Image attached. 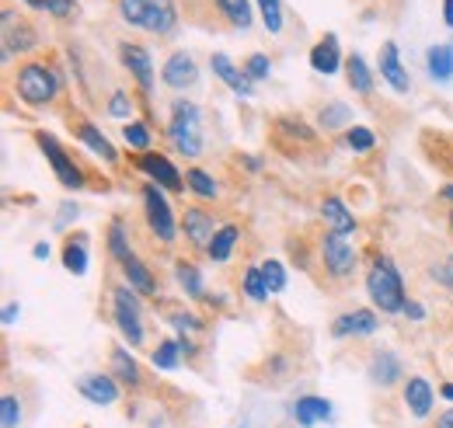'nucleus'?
<instances>
[{
	"instance_id": "f257e3e1",
	"label": "nucleus",
	"mask_w": 453,
	"mask_h": 428,
	"mask_svg": "<svg viewBox=\"0 0 453 428\" xmlns=\"http://www.w3.org/2000/svg\"><path fill=\"white\" fill-rule=\"evenodd\" d=\"M11 91L25 108H53L66 91V77L57 56H28L11 77Z\"/></svg>"
},
{
	"instance_id": "f03ea898",
	"label": "nucleus",
	"mask_w": 453,
	"mask_h": 428,
	"mask_svg": "<svg viewBox=\"0 0 453 428\" xmlns=\"http://www.w3.org/2000/svg\"><path fill=\"white\" fill-rule=\"evenodd\" d=\"M366 296L373 303V310L380 314H401L404 303H408V289H404V279L397 271L395 258L377 251L370 258V268H366Z\"/></svg>"
},
{
	"instance_id": "7ed1b4c3",
	"label": "nucleus",
	"mask_w": 453,
	"mask_h": 428,
	"mask_svg": "<svg viewBox=\"0 0 453 428\" xmlns=\"http://www.w3.org/2000/svg\"><path fill=\"white\" fill-rule=\"evenodd\" d=\"M168 143L188 161L203 157V111L188 98H174L168 115Z\"/></svg>"
},
{
	"instance_id": "20e7f679",
	"label": "nucleus",
	"mask_w": 453,
	"mask_h": 428,
	"mask_svg": "<svg viewBox=\"0 0 453 428\" xmlns=\"http://www.w3.org/2000/svg\"><path fill=\"white\" fill-rule=\"evenodd\" d=\"M32 140H35V147H39V154L50 161L53 167V174H57V181L66 188V192H81V188H88L91 181H88V171H84V164L77 161L63 143H59L53 133H46V129H35L32 133Z\"/></svg>"
},
{
	"instance_id": "39448f33",
	"label": "nucleus",
	"mask_w": 453,
	"mask_h": 428,
	"mask_svg": "<svg viewBox=\"0 0 453 428\" xmlns=\"http://www.w3.org/2000/svg\"><path fill=\"white\" fill-rule=\"evenodd\" d=\"M140 203H143V223H147V230H150V237H154L157 244L171 248V244L178 241V219H174V210H171L165 188L154 185V181H143Z\"/></svg>"
},
{
	"instance_id": "423d86ee",
	"label": "nucleus",
	"mask_w": 453,
	"mask_h": 428,
	"mask_svg": "<svg viewBox=\"0 0 453 428\" xmlns=\"http://www.w3.org/2000/svg\"><path fill=\"white\" fill-rule=\"evenodd\" d=\"M143 296L133 293L126 282H115L112 286V321L122 334V341L129 348H140L147 341V327H143Z\"/></svg>"
},
{
	"instance_id": "0eeeda50",
	"label": "nucleus",
	"mask_w": 453,
	"mask_h": 428,
	"mask_svg": "<svg viewBox=\"0 0 453 428\" xmlns=\"http://www.w3.org/2000/svg\"><path fill=\"white\" fill-rule=\"evenodd\" d=\"M318 262H321L328 279L349 282L356 275V268H359V251L342 233H321V241H318Z\"/></svg>"
},
{
	"instance_id": "6e6552de",
	"label": "nucleus",
	"mask_w": 453,
	"mask_h": 428,
	"mask_svg": "<svg viewBox=\"0 0 453 428\" xmlns=\"http://www.w3.org/2000/svg\"><path fill=\"white\" fill-rule=\"evenodd\" d=\"M273 140H276V147H283L286 154L289 150H314V147H321V136H318V126H311L307 118H300V115H280V118H273Z\"/></svg>"
},
{
	"instance_id": "1a4fd4ad",
	"label": "nucleus",
	"mask_w": 453,
	"mask_h": 428,
	"mask_svg": "<svg viewBox=\"0 0 453 428\" xmlns=\"http://www.w3.org/2000/svg\"><path fill=\"white\" fill-rule=\"evenodd\" d=\"M133 167L147 178V181H154V185H161L165 192H174V195H181L188 185H185V174L171 164V157L165 154H157V150H147V154H136L133 157Z\"/></svg>"
},
{
	"instance_id": "9d476101",
	"label": "nucleus",
	"mask_w": 453,
	"mask_h": 428,
	"mask_svg": "<svg viewBox=\"0 0 453 428\" xmlns=\"http://www.w3.org/2000/svg\"><path fill=\"white\" fill-rule=\"evenodd\" d=\"M119 63H122L126 73L133 77L140 98L150 102V95H154V59H150V50L140 46V42H122V46H119Z\"/></svg>"
},
{
	"instance_id": "9b49d317",
	"label": "nucleus",
	"mask_w": 453,
	"mask_h": 428,
	"mask_svg": "<svg viewBox=\"0 0 453 428\" xmlns=\"http://www.w3.org/2000/svg\"><path fill=\"white\" fill-rule=\"evenodd\" d=\"M66 126H70V133L77 136V143H81V147H88L98 161L112 164V167L119 164V150L112 147V140H109V136H105L91 118H84L81 111H73V108H70V111H66Z\"/></svg>"
},
{
	"instance_id": "f8f14e48",
	"label": "nucleus",
	"mask_w": 453,
	"mask_h": 428,
	"mask_svg": "<svg viewBox=\"0 0 453 428\" xmlns=\"http://www.w3.org/2000/svg\"><path fill=\"white\" fill-rule=\"evenodd\" d=\"M42 46V32L35 28V21L28 18H14L11 25H4V66L14 59V56H28Z\"/></svg>"
},
{
	"instance_id": "ddd939ff",
	"label": "nucleus",
	"mask_w": 453,
	"mask_h": 428,
	"mask_svg": "<svg viewBox=\"0 0 453 428\" xmlns=\"http://www.w3.org/2000/svg\"><path fill=\"white\" fill-rule=\"evenodd\" d=\"M217 230H220L217 216L210 213V210H203V206H188L185 216H181V233H185L188 248H196V251H206Z\"/></svg>"
},
{
	"instance_id": "4468645a",
	"label": "nucleus",
	"mask_w": 453,
	"mask_h": 428,
	"mask_svg": "<svg viewBox=\"0 0 453 428\" xmlns=\"http://www.w3.org/2000/svg\"><path fill=\"white\" fill-rule=\"evenodd\" d=\"M161 80H165V88H171V91H188V88H196V80H199L196 56L188 53V50H174V53L165 59V66H161Z\"/></svg>"
},
{
	"instance_id": "2eb2a0df",
	"label": "nucleus",
	"mask_w": 453,
	"mask_h": 428,
	"mask_svg": "<svg viewBox=\"0 0 453 428\" xmlns=\"http://www.w3.org/2000/svg\"><path fill=\"white\" fill-rule=\"evenodd\" d=\"M77 394H81L88 404L112 408L115 401L122 397V383H119L109 370H105V373H88V376H81V379H77Z\"/></svg>"
},
{
	"instance_id": "dca6fc26",
	"label": "nucleus",
	"mask_w": 453,
	"mask_h": 428,
	"mask_svg": "<svg viewBox=\"0 0 453 428\" xmlns=\"http://www.w3.org/2000/svg\"><path fill=\"white\" fill-rule=\"evenodd\" d=\"M401 401H404V408H408L411 418L426 422L433 415V408H436V390H433V383L426 376H408L401 383Z\"/></svg>"
},
{
	"instance_id": "f3484780",
	"label": "nucleus",
	"mask_w": 453,
	"mask_h": 428,
	"mask_svg": "<svg viewBox=\"0 0 453 428\" xmlns=\"http://www.w3.org/2000/svg\"><path fill=\"white\" fill-rule=\"evenodd\" d=\"M377 327H380L377 310L356 307V310H345L332 321V338H370V334H377Z\"/></svg>"
},
{
	"instance_id": "a211bd4d",
	"label": "nucleus",
	"mask_w": 453,
	"mask_h": 428,
	"mask_svg": "<svg viewBox=\"0 0 453 428\" xmlns=\"http://www.w3.org/2000/svg\"><path fill=\"white\" fill-rule=\"evenodd\" d=\"M366 373H370V383H373V386L388 390V386L404 383V363H401V355H395L391 348H377V352L370 355V363H366Z\"/></svg>"
},
{
	"instance_id": "6ab92c4d",
	"label": "nucleus",
	"mask_w": 453,
	"mask_h": 428,
	"mask_svg": "<svg viewBox=\"0 0 453 428\" xmlns=\"http://www.w3.org/2000/svg\"><path fill=\"white\" fill-rule=\"evenodd\" d=\"M289 415H293V422L300 428H314V425H321V422H332L335 408H332V401L321 397V394H303V397H296V401L289 404Z\"/></svg>"
},
{
	"instance_id": "aec40b11",
	"label": "nucleus",
	"mask_w": 453,
	"mask_h": 428,
	"mask_svg": "<svg viewBox=\"0 0 453 428\" xmlns=\"http://www.w3.org/2000/svg\"><path fill=\"white\" fill-rule=\"evenodd\" d=\"M119 268H122V279H126V286H129L133 293H140L143 300H157V296H161V282H157L154 268L147 265L140 255L126 258V262H122Z\"/></svg>"
},
{
	"instance_id": "412c9836",
	"label": "nucleus",
	"mask_w": 453,
	"mask_h": 428,
	"mask_svg": "<svg viewBox=\"0 0 453 428\" xmlns=\"http://www.w3.org/2000/svg\"><path fill=\"white\" fill-rule=\"evenodd\" d=\"M178 21H181L178 0H147V21H143V28H147L150 35L168 39V35H174Z\"/></svg>"
},
{
	"instance_id": "4be33fe9",
	"label": "nucleus",
	"mask_w": 453,
	"mask_h": 428,
	"mask_svg": "<svg viewBox=\"0 0 453 428\" xmlns=\"http://www.w3.org/2000/svg\"><path fill=\"white\" fill-rule=\"evenodd\" d=\"M311 70L321 73V77H335L339 70H345V56H342L335 32H328V35H321V42H314V50H311Z\"/></svg>"
},
{
	"instance_id": "5701e85b",
	"label": "nucleus",
	"mask_w": 453,
	"mask_h": 428,
	"mask_svg": "<svg viewBox=\"0 0 453 428\" xmlns=\"http://www.w3.org/2000/svg\"><path fill=\"white\" fill-rule=\"evenodd\" d=\"M210 66H213V73L224 80L226 88L237 95V98H255V80L230 59L226 53H213L210 56Z\"/></svg>"
},
{
	"instance_id": "b1692460",
	"label": "nucleus",
	"mask_w": 453,
	"mask_h": 428,
	"mask_svg": "<svg viewBox=\"0 0 453 428\" xmlns=\"http://www.w3.org/2000/svg\"><path fill=\"white\" fill-rule=\"evenodd\" d=\"M377 70H380V77L395 88L397 95H408L411 91V77H408V70H404V63H401V53H397V42H384L380 46V53H377Z\"/></svg>"
},
{
	"instance_id": "393cba45",
	"label": "nucleus",
	"mask_w": 453,
	"mask_h": 428,
	"mask_svg": "<svg viewBox=\"0 0 453 428\" xmlns=\"http://www.w3.org/2000/svg\"><path fill=\"white\" fill-rule=\"evenodd\" d=\"M109 373L126 390H140L143 386V370H140V363H136V355H133L129 345H112V352H109Z\"/></svg>"
},
{
	"instance_id": "a878e982",
	"label": "nucleus",
	"mask_w": 453,
	"mask_h": 428,
	"mask_svg": "<svg viewBox=\"0 0 453 428\" xmlns=\"http://www.w3.org/2000/svg\"><path fill=\"white\" fill-rule=\"evenodd\" d=\"M321 219H325V226H328V233L349 237V233L359 230V219L352 213V206H345L342 195H325V199H321Z\"/></svg>"
},
{
	"instance_id": "bb28decb",
	"label": "nucleus",
	"mask_w": 453,
	"mask_h": 428,
	"mask_svg": "<svg viewBox=\"0 0 453 428\" xmlns=\"http://www.w3.org/2000/svg\"><path fill=\"white\" fill-rule=\"evenodd\" d=\"M88 244L91 237L84 230H73L63 237V248H59V262L70 275H88V265H91V255H88Z\"/></svg>"
},
{
	"instance_id": "cd10ccee",
	"label": "nucleus",
	"mask_w": 453,
	"mask_h": 428,
	"mask_svg": "<svg viewBox=\"0 0 453 428\" xmlns=\"http://www.w3.org/2000/svg\"><path fill=\"white\" fill-rule=\"evenodd\" d=\"M345 84H349V91H352V95L373 98L377 77H373V66L363 59V53H349V56H345Z\"/></svg>"
},
{
	"instance_id": "c85d7f7f",
	"label": "nucleus",
	"mask_w": 453,
	"mask_h": 428,
	"mask_svg": "<svg viewBox=\"0 0 453 428\" xmlns=\"http://www.w3.org/2000/svg\"><path fill=\"white\" fill-rule=\"evenodd\" d=\"M174 282H178V289H181L188 300H196V303L210 300L206 279H203V271H199V265H196L192 258H174Z\"/></svg>"
},
{
	"instance_id": "c756f323",
	"label": "nucleus",
	"mask_w": 453,
	"mask_h": 428,
	"mask_svg": "<svg viewBox=\"0 0 453 428\" xmlns=\"http://www.w3.org/2000/svg\"><path fill=\"white\" fill-rule=\"evenodd\" d=\"M105 251L115 265H122L126 258H133V241H129V223L126 216H112L109 230H105Z\"/></svg>"
},
{
	"instance_id": "7c9ffc66",
	"label": "nucleus",
	"mask_w": 453,
	"mask_h": 428,
	"mask_svg": "<svg viewBox=\"0 0 453 428\" xmlns=\"http://www.w3.org/2000/svg\"><path fill=\"white\" fill-rule=\"evenodd\" d=\"M241 237H244V233H241V226H237V223H220V230L213 233V241H210V248H206L210 262H213V265H226Z\"/></svg>"
},
{
	"instance_id": "2f4dec72",
	"label": "nucleus",
	"mask_w": 453,
	"mask_h": 428,
	"mask_svg": "<svg viewBox=\"0 0 453 428\" xmlns=\"http://www.w3.org/2000/svg\"><path fill=\"white\" fill-rule=\"evenodd\" d=\"M426 70L436 84H450L453 80V42H436L426 50Z\"/></svg>"
},
{
	"instance_id": "473e14b6",
	"label": "nucleus",
	"mask_w": 453,
	"mask_h": 428,
	"mask_svg": "<svg viewBox=\"0 0 453 428\" xmlns=\"http://www.w3.org/2000/svg\"><path fill=\"white\" fill-rule=\"evenodd\" d=\"M213 7H217V14H220L224 28H234V32H244V28H251V21H255L248 0H213Z\"/></svg>"
},
{
	"instance_id": "72a5a7b5",
	"label": "nucleus",
	"mask_w": 453,
	"mask_h": 428,
	"mask_svg": "<svg viewBox=\"0 0 453 428\" xmlns=\"http://www.w3.org/2000/svg\"><path fill=\"white\" fill-rule=\"evenodd\" d=\"M314 122H318V129H325V133H349L352 129V108L345 105V102H325V105L318 108V115H314Z\"/></svg>"
},
{
	"instance_id": "f704fd0d",
	"label": "nucleus",
	"mask_w": 453,
	"mask_h": 428,
	"mask_svg": "<svg viewBox=\"0 0 453 428\" xmlns=\"http://www.w3.org/2000/svg\"><path fill=\"white\" fill-rule=\"evenodd\" d=\"M185 185H188V192L196 195V199H217L220 195V185H217V178L206 171V167H185Z\"/></svg>"
},
{
	"instance_id": "c9c22d12",
	"label": "nucleus",
	"mask_w": 453,
	"mask_h": 428,
	"mask_svg": "<svg viewBox=\"0 0 453 428\" xmlns=\"http://www.w3.org/2000/svg\"><path fill=\"white\" fill-rule=\"evenodd\" d=\"M181 345H178V338H161L157 341V348H154V355H150V363H154V370H161V373H171V370H178L181 366Z\"/></svg>"
},
{
	"instance_id": "e433bc0d",
	"label": "nucleus",
	"mask_w": 453,
	"mask_h": 428,
	"mask_svg": "<svg viewBox=\"0 0 453 428\" xmlns=\"http://www.w3.org/2000/svg\"><path fill=\"white\" fill-rule=\"evenodd\" d=\"M147 122H150V118H129V122L122 126V136H126V143H129L136 154H147V150L154 147V133H150Z\"/></svg>"
},
{
	"instance_id": "4c0bfd02",
	"label": "nucleus",
	"mask_w": 453,
	"mask_h": 428,
	"mask_svg": "<svg viewBox=\"0 0 453 428\" xmlns=\"http://www.w3.org/2000/svg\"><path fill=\"white\" fill-rule=\"evenodd\" d=\"M241 289H244V296H248L251 303H265V300L273 296V293H269V286H265V275H262V268H258V265L244 268Z\"/></svg>"
},
{
	"instance_id": "58836bf2",
	"label": "nucleus",
	"mask_w": 453,
	"mask_h": 428,
	"mask_svg": "<svg viewBox=\"0 0 453 428\" xmlns=\"http://www.w3.org/2000/svg\"><path fill=\"white\" fill-rule=\"evenodd\" d=\"M105 111H109L112 118H133V115H136V98H133V91L115 88L112 95H109V105H105Z\"/></svg>"
},
{
	"instance_id": "ea45409f",
	"label": "nucleus",
	"mask_w": 453,
	"mask_h": 428,
	"mask_svg": "<svg viewBox=\"0 0 453 428\" xmlns=\"http://www.w3.org/2000/svg\"><path fill=\"white\" fill-rule=\"evenodd\" d=\"M258 4V14H262V25L273 32V35H280L286 25L283 18V0H255Z\"/></svg>"
},
{
	"instance_id": "a19ab883",
	"label": "nucleus",
	"mask_w": 453,
	"mask_h": 428,
	"mask_svg": "<svg viewBox=\"0 0 453 428\" xmlns=\"http://www.w3.org/2000/svg\"><path fill=\"white\" fill-rule=\"evenodd\" d=\"M115 11L129 28H143L147 21V0H115Z\"/></svg>"
},
{
	"instance_id": "79ce46f5",
	"label": "nucleus",
	"mask_w": 453,
	"mask_h": 428,
	"mask_svg": "<svg viewBox=\"0 0 453 428\" xmlns=\"http://www.w3.org/2000/svg\"><path fill=\"white\" fill-rule=\"evenodd\" d=\"M345 147H349L352 154H370V150L377 147V136H373V129H366V126H352V129L345 133Z\"/></svg>"
},
{
	"instance_id": "37998d69",
	"label": "nucleus",
	"mask_w": 453,
	"mask_h": 428,
	"mask_svg": "<svg viewBox=\"0 0 453 428\" xmlns=\"http://www.w3.org/2000/svg\"><path fill=\"white\" fill-rule=\"evenodd\" d=\"M21 418H25L21 401L14 394H4L0 397V428H21Z\"/></svg>"
},
{
	"instance_id": "c03bdc74",
	"label": "nucleus",
	"mask_w": 453,
	"mask_h": 428,
	"mask_svg": "<svg viewBox=\"0 0 453 428\" xmlns=\"http://www.w3.org/2000/svg\"><path fill=\"white\" fill-rule=\"evenodd\" d=\"M241 70L258 84V80H269V77H273V59H269L265 53H251L244 63H241Z\"/></svg>"
},
{
	"instance_id": "a18cd8bd",
	"label": "nucleus",
	"mask_w": 453,
	"mask_h": 428,
	"mask_svg": "<svg viewBox=\"0 0 453 428\" xmlns=\"http://www.w3.org/2000/svg\"><path fill=\"white\" fill-rule=\"evenodd\" d=\"M262 275H265V286H269V293L276 296V293H283L286 289V268H283V262L280 258H265L262 262Z\"/></svg>"
},
{
	"instance_id": "49530a36",
	"label": "nucleus",
	"mask_w": 453,
	"mask_h": 428,
	"mask_svg": "<svg viewBox=\"0 0 453 428\" xmlns=\"http://www.w3.org/2000/svg\"><path fill=\"white\" fill-rule=\"evenodd\" d=\"M168 324L178 331V334H199V331H203V317L192 314V310H171Z\"/></svg>"
},
{
	"instance_id": "de8ad7c7",
	"label": "nucleus",
	"mask_w": 453,
	"mask_h": 428,
	"mask_svg": "<svg viewBox=\"0 0 453 428\" xmlns=\"http://www.w3.org/2000/svg\"><path fill=\"white\" fill-rule=\"evenodd\" d=\"M46 14L57 21H73L77 18V0H46Z\"/></svg>"
},
{
	"instance_id": "09e8293b",
	"label": "nucleus",
	"mask_w": 453,
	"mask_h": 428,
	"mask_svg": "<svg viewBox=\"0 0 453 428\" xmlns=\"http://www.w3.org/2000/svg\"><path fill=\"white\" fill-rule=\"evenodd\" d=\"M401 314H404V317H408V321H415V324H422V321H426V307H422V303H418V300H408V303H404V310H401Z\"/></svg>"
},
{
	"instance_id": "8fccbe9b",
	"label": "nucleus",
	"mask_w": 453,
	"mask_h": 428,
	"mask_svg": "<svg viewBox=\"0 0 453 428\" xmlns=\"http://www.w3.org/2000/svg\"><path fill=\"white\" fill-rule=\"evenodd\" d=\"M77 213H81V210H77L73 203H63V206H59V216H57V230H63L70 219H77Z\"/></svg>"
},
{
	"instance_id": "3c124183",
	"label": "nucleus",
	"mask_w": 453,
	"mask_h": 428,
	"mask_svg": "<svg viewBox=\"0 0 453 428\" xmlns=\"http://www.w3.org/2000/svg\"><path fill=\"white\" fill-rule=\"evenodd\" d=\"M50 255H53L50 241H35V244H32V258H35V262H50Z\"/></svg>"
},
{
	"instance_id": "603ef678",
	"label": "nucleus",
	"mask_w": 453,
	"mask_h": 428,
	"mask_svg": "<svg viewBox=\"0 0 453 428\" xmlns=\"http://www.w3.org/2000/svg\"><path fill=\"white\" fill-rule=\"evenodd\" d=\"M18 317H21V307H18V303H7V307H4V317H0V321H4V327H11V324L18 321Z\"/></svg>"
},
{
	"instance_id": "864d4df0",
	"label": "nucleus",
	"mask_w": 453,
	"mask_h": 428,
	"mask_svg": "<svg viewBox=\"0 0 453 428\" xmlns=\"http://www.w3.org/2000/svg\"><path fill=\"white\" fill-rule=\"evenodd\" d=\"M241 164H244V167H248L251 174H258V171L265 167V161H262V157H241Z\"/></svg>"
},
{
	"instance_id": "5fc2aeb1",
	"label": "nucleus",
	"mask_w": 453,
	"mask_h": 428,
	"mask_svg": "<svg viewBox=\"0 0 453 428\" xmlns=\"http://www.w3.org/2000/svg\"><path fill=\"white\" fill-rule=\"evenodd\" d=\"M433 428H453V408H447L443 415H436V425Z\"/></svg>"
},
{
	"instance_id": "6e6d98bb",
	"label": "nucleus",
	"mask_w": 453,
	"mask_h": 428,
	"mask_svg": "<svg viewBox=\"0 0 453 428\" xmlns=\"http://www.w3.org/2000/svg\"><path fill=\"white\" fill-rule=\"evenodd\" d=\"M443 25L453 28V0H443Z\"/></svg>"
},
{
	"instance_id": "4d7b16f0",
	"label": "nucleus",
	"mask_w": 453,
	"mask_h": 428,
	"mask_svg": "<svg viewBox=\"0 0 453 428\" xmlns=\"http://www.w3.org/2000/svg\"><path fill=\"white\" fill-rule=\"evenodd\" d=\"M440 397H443V401H450V404H453V379H447V383L440 386Z\"/></svg>"
},
{
	"instance_id": "13d9d810",
	"label": "nucleus",
	"mask_w": 453,
	"mask_h": 428,
	"mask_svg": "<svg viewBox=\"0 0 453 428\" xmlns=\"http://www.w3.org/2000/svg\"><path fill=\"white\" fill-rule=\"evenodd\" d=\"M25 7H32V11H46V0H21Z\"/></svg>"
},
{
	"instance_id": "bf43d9fd",
	"label": "nucleus",
	"mask_w": 453,
	"mask_h": 428,
	"mask_svg": "<svg viewBox=\"0 0 453 428\" xmlns=\"http://www.w3.org/2000/svg\"><path fill=\"white\" fill-rule=\"evenodd\" d=\"M440 199H443V203H453V181H450V185H443V192H440Z\"/></svg>"
},
{
	"instance_id": "052dcab7",
	"label": "nucleus",
	"mask_w": 453,
	"mask_h": 428,
	"mask_svg": "<svg viewBox=\"0 0 453 428\" xmlns=\"http://www.w3.org/2000/svg\"><path fill=\"white\" fill-rule=\"evenodd\" d=\"M447 223H450V233H453V210H450V216H447Z\"/></svg>"
},
{
	"instance_id": "680f3d73",
	"label": "nucleus",
	"mask_w": 453,
	"mask_h": 428,
	"mask_svg": "<svg viewBox=\"0 0 453 428\" xmlns=\"http://www.w3.org/2000/svg\"><path fill=\"white\" fill-rule=\"evenodd\" d=\"M447 289H450V296H453V282H450V286H447Z\"/></svg>"
}]
</instances>
